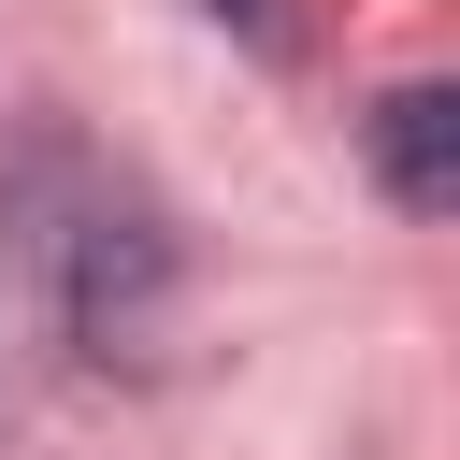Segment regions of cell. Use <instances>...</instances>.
Segmentation results:
<instances>
[{
	"mask_svg": "<svg viewBox=\"0 0 460 460\" xmlns=\"http://www.w3.org/2000/svg\"><path fill=\"white\" fill-rule=\"evenodd\" d=\"M374 187L402 216H446L460 201V86H388L374 101Z\"/></svg>",
	"mask_w": 460,
	"mask_h": 460,
	"instance_id": "cell-2",
	"label": "cell"
},
{
	"mask_svg": "<svg viewBox=\"0 0 460 460\" xmlns=\"http://www.w3.org/2000/svg\"><path fill=\"white\" fill-rule=\"evenodd\" d=\"M216 14H230V29H273V0H216Z\"/></svg>",
	"mask_w": 460,
	"mask_h": 460,
	"instance_id": "cell-3",
	"label": "cell"
},
{
	"mask_svg": "<svg viewBox=\"0 0 460 460\" xmlns=\"http://www.w3.org/2000/svg\"><path fill=\"white\" fill-rule=\"evenodd\" d=\"M14 244H29L43 302H58L101 359L144 345V316L172 302V230H158V201L115 187L101 158H72V144H43V158L14 172Z\"/></svg>",
	"mask_w": 460,
	"mask_h": 460,
	"instance_id": "cell-1",
	"label": "cell"
}]
</instances>
